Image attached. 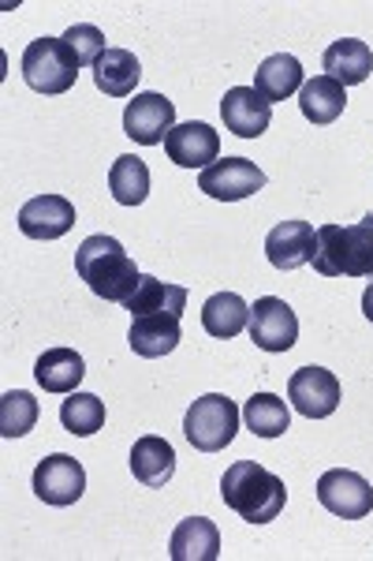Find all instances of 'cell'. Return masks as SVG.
Segmentation results:
<instances>
[{
  "mask_svg": "<svg viewBox=\"0 0 373 561\" xmlns=\"http://www.w3.org/2000/svg\"><path fill=\"white\" fill-rule=\"evenodd\" d=\"M108 192L120 206H142L145 195H150V165L135 153L116 158L113 169H108Z\"/></svg>",
  "mask_w": 373,
  "mask_h": 561,
  "instance_id": "484cf974",
  "label": "cell"
},
{
  "mask_svg": "<svg viewBox=\"0 0 373 561\" xmlns=\"http://www.w3.org/2000/svg\"><path fill=\"white\" fill-rule=\"evenodd\" d=\"M303 83H306L303 65H299V57H291V53H272V57L261 60L258 76H254V90H258L269 105L284 102L295 90H303Z\"/></svg>",
  "mask_w": 373,
  "mask_h": 561,
  "instance_id": "44dd1931",
  "label": "cell"
},
{
  "mask_svg": "<svg viewBox=\"0 0 373 561\" xmlns=\"http://www.w3.org/2000/svg\"><path fill=\"white\" fill-rule=\"evenodd\" d=\"M165 153L184 169H209L213 161H221V135L202 121L176 124L165 139Z\"/></svg>",
  "mask_w": 373,
  "mask_h": 561,
  "instance_id": "4fadbf2b",
  "label": "cell"
},
{
  "mask_svg": "<svg viewBox=\"0 0 373 561\" xmlns=\"http://www.w3.org/2000/svg\"><path fill=\"white\" fill-rule=\"evenodd\" d=\"M60 423L68 434H79V438H90L105 427V401L94 393H68V401L60 404Z\"/></svg>",
  "mask_w": 373,
  "mask_h": 561,
  "instance_id": "83f0119b",
  "label": "cell"
},
{
  "mask_svg": "<svg viewBox=\"0 0 373 561\" xmlns=\"http://www.w3.org/2000/svg\"><path fill=\"white\" fill-rule=\"evenodd\" d=\"M63 42H68V49L75 53L79 65H97V60H102V53L108 49V45H105V34L97 31V26H90V23L68 26Z\"/></svg>",
  "mask_w": 373,
  "mask_h": 561,
  "instance_id": "f546056e",
  "label": "cell"
},
{
  "mask_svg": "<svg viewBox=\"0 0 373 561\" xmlns=\"http://www.w3.org/2000/svg\"><path fill=\"white\" fill-rule=\"evenodd\" d=\"M288 401L306 420H325L340 409V378L325 367H299L288 378Z\"/></svg>",
  "mask_w": 373,
  "mask_h": 561,
  "instance_id": "ba28073f",
  "label": "cell"
},
{
  "mask_svg": "<svg viewBox=\"0 0 373 561\" xmlns=\"http://www.w3.org/2000/svg\"><path fill=\"white\" fill-rule=\"evenodd\" d=\"M202 325L209 337H221L229 341L235 333H243L250 325V304L235 293H217L209 296L206 307H202Z\"/></svg>",
  "mask_w": 373,
  "mask_h": 561,
  "instance_id": "cb8c5ba5",
  "label": "cell"
},
{
  "mask_svg": "<svg viewBox=\"0 0 373 561\" xmlns=\"http://www.w3.org/2000/svg\"><path fill=\"white\" fill-rule=\"evenodd\" d=\"M317 229L311 221H280L266 237V259L277 270H299L314 259Z\"/></svg>",
  "mask_w": 373,
  "mask_h": 561,
  "instance_id": "2e32d148",
  "label": "cell"
},
{
  "mask_svg": "<svg viewBox=\"0 0 373 561\" xmlns=\"http://www.w3.org/2000/svg\"><path fill=\"white\" fill-rule=\"evenodd\" d=\"M142 79V65L131 49H105L94 65V83L108 98H131Z\"/></svg>",
  "mask_w": 373,
  "mask_h": 561,
  "instance_id": "7402d4cb",
  "label": "cell"
},
{
  "mask_svg": "<svg viewBox=\"0 0 373 561\" xmlns=\"http://www.w3.org/2000/svg\"><path fill=\"white\" fill-rule=\"evenodd\" d=\"M79 60L63 38H38L23 53V79L38 94H68L79 79Z\"/></svg>",
  "mask_w": 373,
  "mask_h": 561,
  "instance_id": "5b68a950",
  "label": "cell"
},
{
  "mask_svg": "<svg viewBox=\"0 0 373 561\" xmlns=\"http://www.w3.org/2000/svg\"><path fill=\"white\" fill-rule=\"evenodd\" d=\"M250 341L261 352H288L299 341V319L280 296H261L250 307Z\"/></svg>",
  "mask_w": 373,
  "mask_h": 561,
  "instance_id": "30bf717a",
  "label": "cell"
},
{
  "mask_svg": "<svg viewBox=\"0 0 373 561\" xmlns=\"http://www.w3.org/2000/svg\"><path fill=\"white\" fill-rule=\"evenodd\" d=\"M179 341H184L179 314H139V319H131V330H127V345L142 359L168 356Z\"/></svg>",
  "mask_w": 373,
  "mask_h": 561,
  "instance_id": "9a60e30c",
  "label": "cell"
},
{
  "mask_svg": "<svg viewBox=\"0 0 373 561\" xmlns=\"http://www.w3.org/2000/svg\"><path fill=\"white\" fill-rule=\"evenodd\" d=\"M362 314H366V319L373 322V280H370L366 293H362Z\"/></svg>",
  "mask_w": 373,
  "mask_h": 561,
  "instance_id": "4dcf8cb0",
  "label": "cell"
},
{
  "mask_svg": "<svg viewBox=\"0 0 373 561\" xmlns=\"http://www.w3.org/2000/svg\"><path fill=\"white\" fill-rule=\"evenodd\" d=\"M131 472L142 486H165L176 476V449L161 434H142L131 446Z\"/></svg>",
  "mask_w": 373,
  "mask_h": 561,
  "instance_id": "ac0fdd59",
  "label": "cell"
},
{
  "mask_svg": "<svg viewBox=\"0 0 373 561\" xmlns=\"http://www.w3.org/2000/svg\"><path fill=\"white\" fill-rule=\"evenodd\" d=\"M240 431V409L224 393H206L184 415V434L198 454H221Z\"/></svg>",
  "mask_w": 373,
  "mask_h": 561,
  "instance_id": "277c9868",
  "label": "cell"
},
{
  "mask_svg": "<svg viewBox=\"0 0 373 561\" xmlns=\"http://www.w3.org/2000/svg\"><path fill=\"white\" fill-rule=\"evenodd\" d=\"M322 65H325V71H329V79H336L340 87L366 83L370 71H373V49L359 38H340L325 49Z\"/></svg>",
  "mask_w": 373,
  "mask_h": 561,
  "instance_id": "d6986e66",
  "label": "cell"
},
{
  "mask_svg": "<svg viewBox=\"0 0 373 561\" xmlns=\"http://www.w3.org/2000/svg\"><path fill=\"white\" fill-rule=\"evenodd\" d=\"M243 420H247V431H254L258 438H280L291 423V412L277 393H254L243 404Z\"/></svg>",
  "mask_w": 373,
  "mask_h": 561,
  "instance_id": "4316f807",
  "label": "cell"
},
{
  "mask_svg": "<svg viewBox=\"0 0 373 561\" xmlns=\"http://www.w3.org/2000/svg\"><path fill=\"white\" fill-rule=\"evenodd\" d=\"M198 187L209 198H221V203H240L247 195H258L266 187V173H261L254 161L247 158H221L209 169H202L198 176Z\"/></svg>",
  "mask_w": 373,
  "mask_h": 561,
  "instance_id": "9c48e42d",
  "label": "cell"
},
{
  "mask_svg": "<svg viewBox=\"0 0 373 561\" xmlns=\"http://www.w3.org/2000/svg\"><path fill=\"white\" fill-rule=\"evenodd\" d=\"M34 423H38V401H34V393L8 389L0 397V434L4 438H23V434L34 431Z\"/></svg>",
  "mask_w": 373,
  "mask_h": 561,
  "instance_id": "f1b7e54d",
  "label": "cell"
},
{
  "mask_svg": "<svg viewBox=\"0 0 373 561\" xmlns=\"http://www.w3.org/2000/svg\"><path fill=\"white\" fill-rule=\"evenodd\" d=\"M124 307L131 311V319H139V314H179V319H184L187 288L184 285H168V280H158V277H145L142 274L139 293H135Z\"/></svg>",
  "mask_w": 373,
  "mask_h": 561,
  "instance_id": "d4e9b609",
  "label": "cell"
},
{
  "mask_svg": "<svg viewBox=\"0 0 373 561\" xmlns=\"http://www.w3.org/2000/svg\"><path fill=\"white\" fill-rule=\"evenodd\" d=\"M75 225V206L63 195H38L20 210V232L31 240H60Z\"/></svg>",
  "mask_w": 373,
  "mask_h": 561,
  "instance_id": "5bb4252c",
  "label": "cell"
},
{
  "mask_svg": "<svg viewBox=\"0 0 373 561\" xmlns=\"http://www.w3.org/2000/svg\"><path fill=\"white\" fill-rule=\"evenodd\" d=\"M221 497L247 524H269L284 513L288 491L284 479L272 476L269 468H261L258 460H235V465L224 468Z\"/></svg>",
  "mask_w": 373,
  "mask_h": 561,
  "instance_id": "7a4b0ae2",
  "label": "cell"
},
{
  "mask_svg": "<svg viewBox=\"0 0 373 561\" xmlns=\"http://www.w3.org/2000/svg\"><path fill=\"white\" fill-rule=\"evenodd\" d=\"M343 105H348V87H340L329 76L306 79L299 90V108L311 124H333L343 113Z\"/></svg>",
  "mask_w": 373,
  "mask_h": 561,
  "instance_id": "603a6c76",
  "label": "cell"
},
{
  "mask_svg": "<svg viewBox=\"0 0 373 561\" xmlns=\"http://www.w3.org/2000/svg\"><path fill=\"white\" fill-rule=\"evenodd\" d=\"M317 502H322L333 517L362 520L373 513V486L359 472L333 468V472H325L317 479Z\"/></svg>",
  "mask_w": 373,
  "mask_h": 561,
  "instance_id": "52a82bcc",
  "label": "cell"
},
{
  "mask_svg": "<svg viewBox=\"0 0 373 561\" xmlns=\"http://www.w3.org/2000/svg\"><path fill=\"white\" fill-rule=\"evenodd\" d=\"M172 128H176V105L165 94L145 90V94H135L124 108V135L139 147H161Z\"/></svg>",
  "mask_w": 373,
  "mask_h": 561,
  "instance_id": "8992f818",
  "label": "cell"
},
{
  "mask_svg": "<svg viewBox=\"0 0 373 561\" xmlns=\"http://www.w3.org/2000/svg\"><path fill=\"white\" fill-rule=\"evenodd\" d=\"M34 378L45 393H75L79 382L86 378V364L75 348H49L34 364Z\"/></svg>",
  "mask_w": 373,
  "mask_h": 561,
  "instance_id": "ffe728a7",
  "label": "cell"
},
{
  "mask_svg": "<svg viewBox=\"0 0 373 561\" xmlns=\"http://www.w3.org/2000/svg\"><path fill=\"white\" fill-rule=\"evenodd\" d=\"M311 266L322 277H373V214L359 225H322Z\"/></svg>",
  "mask_w": 373,
  "mask_h": 561,
  "instance_id": "3957f363",
  "label": "cell"
},
{
  "mask_svg": "<svg viewBox=\"0 0 373 561\" xmlns=\"http://www.w3.org/2000/svg\"><path fill=\"white\" fill-rule=\"evenodd\" d=\"M221 116H224V128L232 135H240V139H258L272 124V105L254 87H232V90H224V98H221Z\"/></svg>",
  "mask_w": 373,
  "mask_h": 561,
  "instance_id": "7c38bea8",
  "label": "cell"
},
{
  "mask_svg": "<svg viewBox=\"0 0 373 561\" xmlns=\"http://www.w3.org/2000/svg\"><path fill=\"white\" fill-rule=\"evenodd\" d=\"M75 274L86 280L90 293L102 296L108 304H127L142 285V274L135 266V259L124 251V243L116 237H86L75 251Z\"/></svg>",
  "mask_w": 373,
  "mask_h": 561,
  "instance_id": "6da1fadb",
  "label": "cell"
},
{
  "mask_svg": "<svg viewBox=\"0 0 373 561\" xmlns=\"http://www.w3.org/2000/svg\"><path fill=\"white\" fill-rule=\"evenodd\" d=\"M86 491V468L68 454H53L34 468V494L45 505H75Z\"/></svg>",
  "mask_w": 373,
  "mask_h": 561,
  "instance_id": "8fae6325",
  "label": "cell"
},
{
  "mask_svg": "<svg viewBox=\"0 0 373 561\" xmlns=\"http://www.w3.org/2000/svg\"><path fill=\"white\" fill-rule=\"evenodd\" d=\"M172 561H217L221 558V531L206 517H187L176 524L168 539Z\"/></svg>",
  "mask_w": 373,
  "mask_h": 561,
  "instance_id": "e0dca14e",
  "label": "cell"
}]
</instances>
